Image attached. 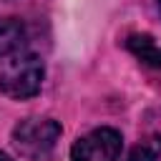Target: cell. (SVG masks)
Masks as SVG:
<instances>
[{"label":"cell","instance_id":"cell-5","mask_svg":"<svg viewBox=\"0 0 161 161\" xmlns=\"http://www.w3.org/2000/svg\"><path fill=\"white\" fill-rule=\"evenodd\" d=\"M25 43V25L18 18H0V58L18 55Z\"/></svg>","mask_w":161,"mask_h":161},{"label":"cell","instance_id":"cell-1","mask_svg":"<svg viewBox=\"0 0 161 161\" xmlns=\"http://www.w3.org/2000/svg\"><path fill=\"white\" fill-rule=\"evenodd\" d=\"M60 123L53 121V118H40V116H33V118H23L13 133H10V141L15 146V151L28 158V161H40L45 156H50V151L55 148L58 138H60Z\"/></svg>","mask_w":161,"mask_h":161},{"label":"cell","instance_id":"cell-6","mask_svg":"<svg viewBox=\"0 0 161 161\" xmlns=\"http://www.w3.org/2000/svg\"><path fill=\"white\" fill-rule=\"evenodd\" d=\"M158 158H161V136H146L126 156V161H158Z\"/></svg>","mask_w":161,"mask_h":161},{"label":"cell","instance_id":"cell-2","mask_svg":"<svg viewBox=\"0 0 161 161\" xmlns=\"http://www.w3.org/2000/svg\"><path fill=\"white\" fill-rule=\"evenodd\" d=\"M43 75H45V68L38 55L18 53L0 70V93L15 101L33 98L43 86Z\"/></svg>","mask_w":161,"mask_h":161},{"label":"cell","instance_id":"cell-8","mask_svg":"<svg viewBox=\"0 0 161 161\" xmlns=\"http://www.w3.org/2000/svg\"><path fill=\"white\" fill-rule=\"evenodd\" d=\"M158 10H161V0H158Z\"/></svg>","mask_w":161,"mask_h":161},{"label":"cell","instance_id":"cell-7","mask_svg":"<svg viewBox=\"0 0 161 161\" xmlns=\"http://www.w3.org/2000/svg\"><path fill=\"white\" fill-rule=\"evenodd\" d=\"M0 161H13V158H10L8 153H3V151H0Z\"/></svg>","mask_w":161,"mask_h":161},{"label":"cell","instance_id":"cell-3","mask_svg":"<svg viewBox=\"0 0 161 161\" xmlns=\"http://www.w3.org/2000/svg\"><path fill=\"white\" fill-rule=\"evenodd\" d=\"M123 138L116 128L101 126L80 136L70 146V161H118Z\"/></svg>","mask_w":161,"mask_h":161},{"label":"cell","instance_id":"cell-4","mask_svg":"<svg viewBox=\"0 0 161 161\" xmlns=\"http://www.w3.org/2000/svg\"><path fill=\"white\" fill-rule=\"evenodd\" d=\"M126 48L148 68H161V45L148 33H131L126 38Z\"/></svg>","mask_w":161,"mask_h":161}]
</instances>
